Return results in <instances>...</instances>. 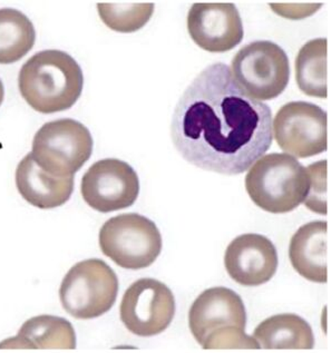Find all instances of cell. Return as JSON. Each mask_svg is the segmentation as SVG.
I'll return each mask as SVG.
<instances>
[{"label": "cell", "instance_id": "cell-1", "mask_svg": "<svg viewBox=\"0 0 331 353\" xmlns=\"http://www.w3.org/2000/svg\"><path fill=\"white\" fill-rule=\"evenodd\" d=\"M172 142L181 157L204 171L238 175L272 145V112L248 95L223 63L199 74L177 101Z\"/></svg>", "mask_w": 331, "mask_h": 353}, {"label": "cell", "instance_id": "cell-2", "mask_svg": "<svg viewBox=\"0 0 331 353\" xmlns=\"http://www.w3.org/2000/svg\"><path fill=\"white\" fill-rule=\"evenodd\" d=\"M18 86L32 110L41 114L59 113L79 101L84 76L79 63L67 52L44 50L23 65Z\"/></svg>", "mask_w": 331, "mask_h": 353}, {"label": "cell", "instance_id": "cell-3", "mask_svg": "<svg viewBox=\"0 0 331 353\" xmlns=\"http://www.w3.org/2000/svg\"><path fill=\"white\" fill-rule=\"evenodd\" d=\"M192 334L205 350L260 349L245 333L247 312L238 293L228 288H211L201 293L189 313Z\"/></svg>", "mask_w": 331, "mask_h": 353}, {"label": "cell", "instance_id": "cell-4", "mask_svg": "<svg viewBox=\"0 0 331 353\" xmlns=\"http://www.w3.org/2000/svg\"><path fill=\"white\" fill-rule=\"evenodd\" d=\"M310 176L307 168L285 153L260 157L248 172L245 188L252 202L273 214L294 211L308 195Z\"/></svg>", "mask_w": 331, "mask_h": 353}, {"label": "cell", "instance_id": "cell-5", "mask_svg": "<svg viewBox=\"0 0 331 353\" xmlns=\"http://www.w3.org/2000/svg\"><path fill=\"white\" fill-rule=\"evenodd\" d=\"M119 280L113 269L99 259L76 263L65 275L59 289L61 305L79 320L99 318L113 307Z\"/></svg>", "mask_w": 331, "mask_h": 353}, {"label": "cell", "instance_id": "cell-6", "mask_svg": "<svg viewBox=\"0 0 331 353\" xmlns=\"http://www.w3.org/2000/svg\"><path fill=\"white\" fill-rule=\"evenodd\" d=\"M93 139L86 126L63 119L43 125L32 141V159L46 173L74 176L92 157Z\"/></svg>", "mask_w": 331, "mask_h": 353}, {"label": "cell", "instance_id": "cell-7", "mask_svg": "<svg viewBox=\"0 0 331 353\" xmlns=\"http://www.w3.org/2000/svg\"><path fill=\"white\" fill-rule=\"evenodd\" d=\"M104 255L128 270H141L154 263L162 251V236L157 224L137 213L117 215L99 231Z\"/></svg>", "mask_w": 331, "mask_h": 353}, {"label": "cell", "instance_id": "cell-8", "mask_svg": "<svg viewBox=\"0 0 331 353\" xmlns=\"http://www.w3.org/2000/svg\"><path fill=\"white\" fill-rule=\"evenodd\" d=\"M231 74L239 86L257 101H271L283 93L290 79L287 54L272 41L248 43L237 52Z\"/></svg>", "mask_w": 331, "mask_h": 353}, {"label": "cell", "instance_id": "cell-9", "mask_svg": "<svg viewBox=\"0 0 331 353\" xmlns=\"http://www.w3.org/2000/svg\"><path fill=\"white\" fill-rule=\"evenodd\" d=\"M327 124L323 108L307 101H290L278 110L272 133L282 151L307 159L327 151Z\"/></svg>", "mask_w": 331, "mask_h": 353}, {"label": "cell", "instance_id": "cell-10", "mask_svg": "<svg viewBox=\"0 0 331 353\" xmlns=\"http://www.w3.org/2000/svg\"><path fill=\"white\" fill-rule=\"evenodd\" d=\"M119 313L130 332L143 338L157 336L166 331L174 318V296L163 282L140 279L126 290Z\"/></svg>", "mask_w": 331, "mask_h": 353}, {"label": "cell", "instance_id": "cell-11", "mask_svg": "<svg viewBox=\"0 0 331 353\" xmlns=\"http://www.w3.org/2000/svg\"><path fill=\"white\" fill-rule=\"evenodd\" d=\"M81 196L95 211H119L133 205L140 193L137 172L121 159H101L81 179Z\"/></svg>", "mask_w": 331, "mask_h": 353}, {"label": "cell", "instance_id": "cell-12", "mask_svg": "<svg viewBox=\"0 0 331 353\" xmlns=\"http://www.w3.org/2000/svg\"><path fill=\"white\" fill-rule=\"evenodd\" d=\"M186 21L192 39L206 52H229L243 39L241 16L234 3H193Z\"/></svg>", "mask_w": 331, "mask_h": 353}, {"label": "cell", "instance_id": "cell-13", "mask_svg": "<svg viewBox=\"0 0 331 353\" xmlns=\"http://www.w3.org/2000/svg\"><path fill=\"white\" fill-rule=\"evenodd\" d=\"M230 278L243 287L267 283L278 269L276 246L263 235L242 234L229 244L224 256Z\"/></svg>", "mask_w": 331, "mask_h": 353}, {"label": "cell", "instance_id": "cell-14", "mask_svg": "<svg viewBox=\"0 0 331 353\" xmlns=\"http://www.w3.org/2000/svg\"><path fill=\"white\" fill-rule=\"evenodd\" d=\"M289 259L301 276L316 283L328 281V224L314 221L302 225L291 238Z\"/></svg>", "mask_w": 331, "mask_h": 353}, {"label": "cell", "instance_id": "cell-15", "mask_svg": "<svg viewBox=\"0 0 331 353\" xmlns=\"http://www.w3.org/2000/svg\"><path fill=\"white\" fill-rule=\"evenodd\" d=\"M16 185L23 200L38 209L64 205L74 191V176L56 177L43 171L32 153L21 159L16 170Z\"/></svg>", "mask_w": 331, "mask_h": 353}, {"label": "cell", "instance_id": "cell-16", "mask_svg": "<svg viewBox=\"0 0 331 353\" xmlns=\"http://www.w3.org/2000/svg\"><path fill=\"white\" fill-rule=\"evenodd\" d=\"M76 347V333L66 319L55 316H37L27 320L17 336L0 342V349H65Z\"/></svg>", "mask_w": 331, "mask_h": 353}, {"label": "cell", "instance_id": "cell-17", "mask_svg": "<svg viewBox=\"0 0 331 353\" xmlns=\"http://www.w3.org/2000/svg\"><path fill=\"white\" fill-rule=\"evenodd\" d=\"M260 347L267 350H311L314 336L308 322L292 313L265 319L253 332Z\"/></svg>", "mask_w": 331, "mask_h": 353}, {"label": "cell", "instance_id": "cell-18", "mask_svg": "<svg viewBox=\"0 0 331 353\" xmlns=\"http://www.w3.org/2000/svg\"><path fill=\"white\" fill-rule=\"evenodd\" d=\"M327 38H316L301 47L296 59L297 84L302 93L327 99Z\"/></svg>", "mask_w": 331, "mask_h": 353}, {"label": "cell", "instance_id": "cell-19", "mask_svg": "<svg viewBox=\"0 0 331 353\" xmlns=\"http://www.w3.org/2000/svg\"><path fill=\"white\" fill-rule=\"evenodd\" d=\"M35 41V28L26 14L16 9H0V64L21 61Z\"/></svg>", "mask_w": 331, "mask_h": 353}, {"label": "cell", "instance_id": "cell-20", "mask_svg": "<svg viewBox=\"0 0 331 353\" xmlns=\"http://www.w3.org/2000/svg\"><path fill=\"white\" fill-rule=\"evenodd\" d=\"M99 17L103 23L115 32H134L150 21L154 12L153 3H99Z\"/></svg>", "mask_w": 331, "mask_h": 353}, {"label": "cell", "instance_id": "cell-21", "mask_svg": "<svg viewBox=\"0 0 331 353\" xmlns=\"http://www.w3.org/2000/svg\"><path fill=\"white\" fill-rule=\"evenodd\" d=\"M310 176L305 204L310 211L327 215V161L314 163L307 168Z\"/></svg>", "mask_w": 331, "mask_h": 353}, {"label": "cell", "instance_id": "cell-22", "mask_svg": "<svg viewBox=\"0 0 331 353\" xmlns=\"http://www.w3.org/2000/svg\"><path fill=\"white\" fill-rule=\"evenodd\" d=\"M272 10L277 14H281L282 17L289 18V19H302V18L308 17L311 14L316 12L320 3L312 5H290V3H271Z\"/></svg>", "mask_w": 331, "mask_h": 353}, {"label": "cell", "instance_id": "cell-23", "mask_svg": "<svg viewBox=\"0 0 331 353\" xmlns=\"http://www.w3.org/2000/svg\"><path fill=\"white\" fill-rule=\"evenodd\" d=\"M3 96H5V90H3V83H1V81H0V105H1V103H3Z\"/></svg>", "mask_w": 331, "mask_h": 353}]
</instances>
